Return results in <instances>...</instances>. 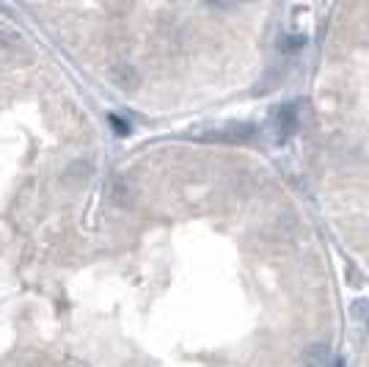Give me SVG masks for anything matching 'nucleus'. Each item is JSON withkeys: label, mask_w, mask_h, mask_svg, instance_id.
I'll list each match as a JSON object with an SVG mask.
<instances>
[{"label": "nucleus", "mask_w": 369, "mask_h": 367, "mask_svg": "<svg viewBox=\"0 0 369 367\" xmlns=\"http://www.w3.org/2000/svg\"><path fill=\"white\" fill-rule=\"evenodd\" d=\"M303 44H306V36L292 34V36H284V39H281V50H284V53H298Z\"/></svg>", "instance_id": "6"}, {"label": "nucleus", "mask_w": 369, "mask_h": 367, "mask_svg": "<svg viewBox=\"0 0 369 367\" xmlns=\"http://www.w3.org/2000/svg\"><path fill=\"white\" fill-rule=\"evenodd\" d=\"M298 124H301V116H298V105H295V102L281 105V108L276 111V116H273L276 144H284L287 139H292V136H295V130H298Z\"/></svg>", "instance_id": "1"}, {"label": "nucleus", "mask_w": 369, "mask_h": 367, "mask_svg": "<svg viewBox=\"0 0 369 367\" xmlns=\"http://www.w3.org/2000/svg\"><path fill=\"white\" fill-rule=\"evenodd\" d=\"M243 3H254V0H243Z\"/></svg>", "instance_id": "11"}, {"label": "nucleus", "mask_w": 369, "mask_h": 367, "mask_svg": "<svg viewBox=\"0 0 369 367\" xmlns=\"http://www.w3.org/2000/svg\"><path fill=\"white\" fill-rule=\"evenodd\" d=\"M108 122L113 124V130H116L119 136H130V127H127L124 119H119V116H108Z\"/></svg>", "instance_id": "8"}, {"label": "nucleus", "mask_w": 369, "mask_h": 367, "mask_svg": "<svg viewBox=\"0 0 369 367\" xmlns=\"http://www.w3.org/2000/svg\"><path fill=\"white\" fill-rule=\"evenodd\" d=\"M353 318H358V321H369V304L367 301L353 304Z\"/></svg>", "instance_id": "7"}, {"label": "nucleus", "mask_w": 369, "mask_h": 367, "mask_svg": "<svg viewBox=\"0 0 369 367\" xmlns=\"http://www.w3.org/2000/svg\"><path fill=\"white\" fill-rule=\"evenodd\" d=\"M113 78H116V83H119L122 89H132V86L138 83V72H135L132 66H127V64H116V66H113Z\"/></svg>", "instance_id": "5"}, {"label": "nucleus", "mask_w": 369, "mask_h": 367, "mask_svg": "<svg viewBox=\"0 0 369 367\" xmlns=\"http://www.w3.org/2000/svg\"><path fill=\"white\" fill-rule=\"evenodd\" d=\"M91 177V164H83V161H78V164H72L69 169H66V174H63V183L69 185H83L85 180Z\"/></svg>", "instance_id": "4"}, {"label": "nucleus", "mask_w": 369, "mask_h": 367, "mask_svg": "<svg viewBox=\"0 0 369 367\" xmlns=\"http://www.w3.org/2000/svg\"><path fill=\"white\" fill-rule=\"evenodd\" d=\"M333 367H345V362H342V359H336V362H333Z\"/></svg>", "instance_id": "10"}, {"label": "nucleus", "mask_w": 369, "mask_h": 367, "mask_svg": "<svg viewBox=\"0 0 369 367\" xmlns=\"http://www.w3.org/2000/svg\"><path fill=\"white\" fill-rule=\"evenodd\" d=\"M303 367H331V351L326 343H314L303 351Z\"/></svg>", "instance_id": "3"}, {"label": "nucleus", "mask_w": 369, "mask_h": 367, "mask_svg": "<svg viewBox=\"0 0 369 367\" xmlns=\"http://www.w3.org/2000/svg\"><path fill=\"white\" fill-rule=\"evenodd\" d=\"M207 6H212V9H229L232 0H207Z\"/></svg>", "instance_id": "9"}, {"label": "nucleus", "mask_w": 369, "mask_h": 367, "mask_svg": "<svg viewBox=\"0 0 369 367\" xmlns=\"http://www.w3.org/2000/svg\"><path fill=\"white\" fill-rule=\"evenodd\" d=\"M254 136H256V130L251 124H226V127L215 130V133H202V139H207V141L224 144H246L254 141Z\"/></svg>", "instance_id": "2"}]
</instances>
